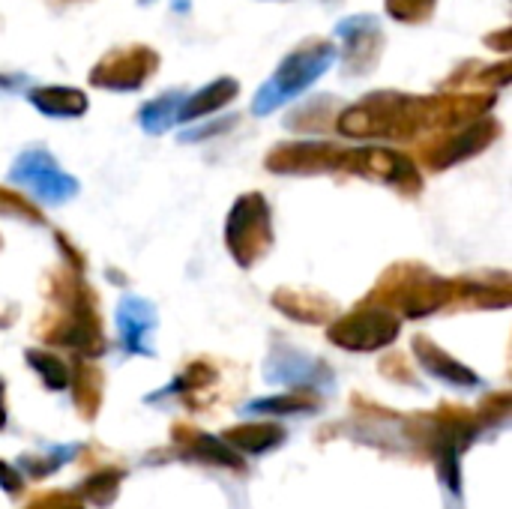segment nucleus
Returning a JSON list of instances; mask_svg holds the SVG:
<instances>
[{"label": "nucleus", "instance_id": "obj_1", "mask_svg": "<svg viewBox=\"0 0 512 509\" xmlns=\"http://www.w3.org/2000/svg\"><path fill=\"white\" fill-rule=\"evenodd\" d=\"M336 60H339L336 42H306L297 51L285 54L282 63L276 66V72L258 87V93L252 99V114L267 117V114L279 111L282 105H288L291 99L303 96L321 75H327L333 69Z\"/></svg>", "mask_w": 512, "mask_h": 509}, {"label": "nucleus", "instance_id": "obj_14", "mask_svg": "<svg viewBox=\"0 0 512 509\" xmlns=\"http://www.w3.org/2000/svg\"><path fill=\"white\" fill-rule=\"evenodd\" d=\"M243 414L246 417H264V414H276V417H285V414H312V402H303L297 396H264V399H255L249 405H243Z\"/></svg>", "mask_w": 512, "mask_h": 509}, {"label": "nucleus", "instance_id": "obj_11", "mask_svg": "<svg viewBox=\"0 0 512 509\" xmlns=\"http://www.w3.org/2000/svg\"><path fill=\"white\" fill-rule=\"evenodd\" d=\"M27 102L39 108L45 117H81L87 111V96L75 87H33L27 90Z\"/></svg>", "mask_w": 512, "mask_h": 509}, {"label": "nucleus", "instance_id": "obj_8", "mask_svg": "<svg viewBox=\"0 0 512 509\" xmlns=\"http://www.w3.org/2000/svg\"><path fill=\"white\" fill-rule=\"evenodd\" d=\"M150 69H156V54L144 48H132V51H117L108 60H102L93 69L90 81L108 90H138Z\"/></svg>", "mask_w": 512, "mask_h": 509}, {"label": "nucleus", "instance_id": "obj_21", "mask_svg": "<svg viewBox=\"0 0 512 509\" xmlns=\"http://www.w3.org/2000/svg\"><path fill=\"white\" fill-rule=\"evenodd\" d=\"M0 489L9 492V495H15L21 489V477L9 465H3V462H0Z\"/></svg>", "mask_w": 512, "mask_h": 509}, {"label": "nucleus", "instance_id": "obj_9", "mask_svg": "<svg viewBox=\"0 0 512 509\" xmlns=\"http://www.w3.org/2000/svg\"><path fill=\"white\" fill-rule=\"evenodd\" d=\"M237 93H240L237 78H216V81L204 84L201 90L186 93V99L180 105V114H177V123H192L198 117H207V114L225 108Z\"/></svg>", "mask_w": 512, "mask_h": 509}, {"label": "nucleus", "instance_id": "obj_6", "mask_svg": "<svg viewBox=\"0 0 512 509\" xmlns=\"http://www.w3.org/2000/svg\"><path fill=\"white\" fill-rule=\"evenodd\" d=\"M267 381H273V384H288V387H315V390H333V372L321 363V360H315V357H309V354H303V351H294V348H276L273 351V357H270V363H267Z\"/></svg>", "mask_w": 512, "mask_h": 509}, {"label": "nucleus", "instance_id": "obj_13", "mask_svg": "<svg viewBox=\"0 0 512 509\" xmlns=\"http://www.w3.org/2000/svg\"><path fill=\"white\" fill-rule=\"evenodd\" d=\"M285 441V432L279 426H249L228 432V444L243 450L246 456H261L267 450H276Z\"/></svg>", "mask_w": 512, "mask_h": 509}, {"label": "nucleus", "instance_id": "obj_2", "mask_svg": "<svg viewBox=\"0 0 512 509\" xmlns=\"http://www.w3.org/2000/svg\"><path fill=\"white\" fill-rule=\"evenodd\" d=\"M6 180L12 186H21L24 192H30L33 201L39 204H48V207H57V204H66L78 195L81 183L60 168V162L45 150V147H27L21 150L9 171H6Z\"/></svg>", "mask_w": 512, "mask_h": 509}, {"label": "nucleus", "instance_id": "obj_17", "mask_svg": "<svg viewBox=\"0 0 512 509\" xmlns=\"http://www.w3.org/2000/svg\"><path fill=\"white\" fill-rule=\"evenodd\" d=\"M195 450H198V456H201L204 462H213V465H228V468H240V465H243L240 456H237L225 441H219V438H213V435H201L198 444H195Z\"/></svg>", "mask_w": 512, "mask_h": 509}, {"label": "nucleus", "instance_id": "obj_23", "mask_svg": "<svg viewBox=\"0 0 512 509\" xmlns=\"http://www.w3.org/2000/svg\"><path fill=\"white\" fill-rule=\"evenodd\" d=\"M171 6L180 9V12H186V9H189V0H171Z\"/></svg>", "mask_w": 512, "mask_h": 509}, {"label": "nucleus", "instance_id": "obj_16", "mask_svg": "<svg viewBox=\"0 0 512 509\" xmlns=\"http://www.w3.org/2000/svg\"><path fill=\"white\" fill-rule=\"evenodd\" d=\"M27 360H30V369H36L42 375V381H45L48 390H66L69 372H66V366L57 357L42 354V351H27Z\"/></svg>", "mask_w": 512, "mask_h": 509}, {"label": "nucleus", "instance_id": "obj_19", "mask_svg": "<svg viewBox=\"0 0 512 509\" xmlns=\"http://www.w3.org/2000/svg\"><path fill=\"white\" fill-rule=\"evenodd\" d=\"M237 117H228V120H213V123H204V126H198V129H186V132H180V141H186V144H192V141H204V138H213V135H219V132H225L231 123H234Z\"/></svg>", "mask_w": 512, "mask_h": 509}, {"label": "nucleus", "instance_id": "obj_4", "mask_svg": "<svg viewBox=\"0 0 512 509\" xmlns=\"http://www.w3.org/2000/svg\"><path fill=\"white\" fill-rule=\"evenodd\" d=\"M396 336H399V321L381 309L354 312L330 327V339L348 351H378L390 345Z\"/></svg>", "mask_w": 512, "mask_h": 509}, {"label": "nucleus", "instance_id": "obj_12", "mask_svg": "<svg viewBox=\"0 0 512 509\" xmlns=\"http://www.w3.org/2000/svg\"><path fill=\"white\" fill-rule=\"evenodd\" d=\"M186 99V90H168L150 102L141 105L138 111V126L147 132V135H162L168 132L171 126H177V114H180V105Z\"/></svg>", "mask_w": 512, "mask_h": 509}, {"label": "nucleus", "instance_id": "obj_5", "mask_svg": "<svg viewBox=\"0 0 512 509\" xmlns=\"http://www.w3.org/2000/svg\"><path fill=\"white\" fill-rule=\"evenodd\" d=\"M336 36L342 42V57L348 63V72H366L375 66L381 45H384V33H381V18L375 15H348L336 24Z\"/></svg>", "mask_w": 512, "mask_h": 509}, {"label": "nucleus", "instance_id": "obj_18", "mask_svg": "<svg viewBox=\"0 0 512 509\" xmlns=\"http://www.w3.org/2000/svg\"><path fill=\"white\" fill-rule=\"evenodd\" d=\"M432 3L435 0H387V9L402 21H414V18H423L432 9Z\"/></svg>", "mask_w": 512, "mask_h": 509}, {"label": "nucleus", "instance_id": "obj_22", "mask_svg": "<svg viewBox=\"0 0 512 509\" xmlns=\"http://www.w3.org/2000/svg\"><path fill=\"white\" fill-rule=\"evenodd\" d=\"M6 426V411H3V384H0V429Z\"/></svg>", "mask_w": 512, "mask_h": 509}, {"label": "nucleus", "instance_id": "obj_3", "mask_svg": "<svg viewBox=\"0 0 512 509\" xmlns=\"http://www.w3.org/2000/svg\"><path fill=\"white\" fill-rule=\"evenodd\" d=\"M225 240L231 255L243 264L252 267L270 246V210L261 195H243L225 222Z\"/></svg>", "mask_w": 512, "mask_h": 509}, {"label": "nucleus", "instance_id": "obj_7", "mask_svg": "<svg viewBox=\"0 0 512 509\" xmlns=\"http://www.w3.org/2000/svg\"><path fill=\"white\" fill-rule=\"evenodd\" d=\"M156 306L138 294H123L117 303V333L120 345L132 357H153V348L147 345V336L156 330Z\"/></svg>", "mask_w": 512, "mask_h": 509}, {"label": "nucleus", "instance_id": "obj_15", "mask_svg": "<svg viewBox=\"0 0 512 509\" xmlns=\"http://www.w3.org/2000/svg\"><path fill=\"white\" fill-rule=\"evenodd\" d=\"M486 141H492V126H489V123H477V126H471L465 135H459V138L450 144V153L441 159V165H453V162H459V159H465V156L477 153Z\"/></svg>", "mask_w": 512, "mask_h": 509}, {"label": "nucleus", "instance_id": "obj_10", "mask_svg": "<svg viewBox=\"0 0 512 509\" xmlns=\"http://www.w3.org/2000/svg\"><path fill=\"white\" fill-rule=\"evenodd\" d=\"M414 354H417L420 366H423L432 378H438V381H444V384H453V387H480V378H477L465 363L453 360L450 354H444V351L435 348L432 342H426V339L414 342Z\"/></svg>", "mask_w": 512, "mask_h": 509}, {"label": "nucleus", "instance_id": "obj_20", "mask_svg": "<svg viewBox=\"0 0 512 509\" xmlns=\"http://www.w3.org/2000/svg\"><path fill=\"white\" fill-rule=\"evenodd\" d=\"M30 84V78L27 75H21V72H0V93H15V90H21V87H27Z\"/></svg>", "mask_w": 512, "mask_h": 509}]
</instances>
